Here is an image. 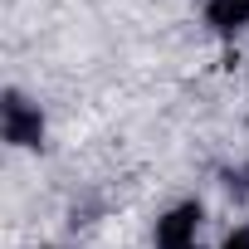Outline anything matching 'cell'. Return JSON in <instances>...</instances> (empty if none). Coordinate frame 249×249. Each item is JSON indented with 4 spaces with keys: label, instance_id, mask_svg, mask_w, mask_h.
<instances>
[{
    "label": "cell",
    "instance_id": "obj_4",
    "mask_svg": "<svg viewBox=\"0 0 249 249\" xmlns=\"http://www.w3.org/2000/svg\"><path fill=\"white\" fill-rule=\"evenodd\" d=\"M220 249H249V230H234V234H230Z\"/></svg>",
    "mask_w": 249,
    "mask_h": 249
},
{
    "label": "cell",
    "instance_id": "obj_1",
    "mask_svg": "<svg viewBox=\"0 0 249 249\" xmlns=\"http://www.w3.org/2000/svg\"><path fill=\"white\" fill-rule=\"evenodd\" d=\"M200 244V205H176L157 220V249H196Z\"/></svg>",
    "mask_w": 249,
    "mask_h": 249
},
{
    "label": "cell",
    "instance_id": "obj_3",
    "mask_svg": "<svg viewBox=\"0 0 249 249\" xmlns=\"http://www.w3.org/2000/svg\"><path fill=\"white\" fill-rule=\"evenodd\" d=\"M210 25L220 30V35H230V30H239V25H249V0H210Z\"/></svg>",
    "mask_w": 249,
    "mask_h": 249
},
{
    "label": "cell",
    "instance_id": "obj_2",
    "mask_svg": "<svg viewBox=\"0 0 249 249\" xmlns=\"http://www.w3.org/2000/svg\"><path fill=\"white\" fill-rule=\"evenodd\" d=\"M5 142H15V147H39L44 142V117L20 93H5Z\"/></svg>",
    "mask_w": 249,
    "mask_h": 249
}]
</instances>
